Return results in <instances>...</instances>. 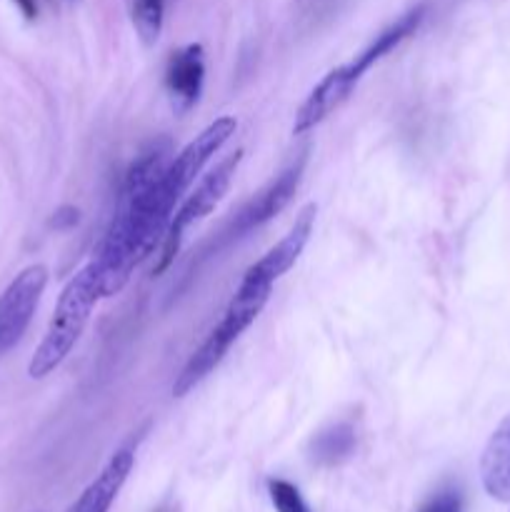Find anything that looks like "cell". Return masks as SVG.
<instances>
[{"label": "cell", "instance_id": "cell-3", "mask_svg": "<svg viewBox=\"0 0 510 512\" xmlns=\"http://www.w3.org/2000/svg\"><path fill=\"white\" fill-rule=\"evenodd\" d=\"M270 293H273V285H260V283L240 280L238 290H235L233 300H230L228 310H225V315L220 318V323L215 325L213 333L205 338V343L190 355L185 368L180 370V375L175 378L173 383L175 398H185L195 385L203 383V380L218 368L220 360H223L225 353L230 350V345L240 338V333H243V330L258 318L260 310L265 308Z\"/></svg>", "mask_w": 510, "mask_h": 512}, {"label": "cell", "instance_id": "cell-15", "mask_svg": "<svg viewBox=\"0 0 510 512\" xmlns=\"http://www.w3.org/2000/svg\"><path fill=\"white\" fill-rule=\"evenodd\" d=\"M163 0H135L133 20L140 40L145 45H153L163 30Z\"/></svg>", "mask_w": 510, "mask_h": 512}, {"label": "cell", "instance_id": "cell-20", "mask_svg": "<svg viewBox=\"0 0 510 512\" xmlns=\"http://www.w3.org/2000/svg\"><path fill=\"white\" fill-rule=\"evenodd\" d=\"M158 512H168V508H160V510H158Z\"/></svg>", "mask_w": 510, "mask_h": 512}, {"label": "cell", "instance_id": "cell-13", "mask_svg": "<svg viewBox=\"0 0 510 512\" xmlns=\"http://www.w3.org/2000/svg\"><path fill=\"white\" fill-rule=\"evenodd\" d=\"M423 18H425V5H415V8L408 10V13H405L403 18L395 20V23L390 25V28H385L383 33H380L378 38H375L373 43H370L368 48L363 50V53L355 55V58L348 63V68L353 70L355 78H358V80L363 78V75L368 73V70L373 68V65L378 63V60L383 58V55H388L390 50L398 48V45L403 43V40L408 38V35H413L415 30L420 28V23H423Z\"/></svg>", "mask_w": 510, "mask_h": 512}, {"label": "cell", "instance_id": "cell-18", "mask_svg": "<svg viewBox=\"0 0 510 512\" xmlns=\"http://www.w3.org/2000/svg\"><path fill=\"white\" fill-rule=\"evenodd\" d=\"M78 208H73V205H63V208H58L53 213V218H50V228L55 230H68L73 228L75 223H78Z\"/></svg>", "mask_w": 510, "mask_h": 512}, {"label": "cell", "instance_id": "cell-19", "mask_svg": "<svg viewBox=\"0 0 510 512\" xmlns=\"http://www.w3.org/2000/svg\"><path fill=\"white\" fill-rule=\"evenodd\" d=\"M13 3L18 5L20 13H23L28 20H33L35 15H38V5H35V0H13Z\"/></svg>", "mask_w": 510, "mask_h": 512}, {"label": "cell", "instance_id": "cell-9", "mask_svg": "<svg viewBox=\"0 0 510 512\" xmlns=\"http://www.w3.org/2000/svg\"><path fill=\"white\" fill-rule=\"evenodd\" d=\"M360 80L355 78L353 70L348 68V63L340 65V68L330 70L313 90L310 95L305 98V103L300 105V110L295 113V123H293V133L295 135H303L308 130H313L315 125L323 123L328 115H333L345 100L353 95L355 85Z\"/></svg>", "mask_w": 510, "mask_h": 512}, {"label": "cell", "instance_id": "cell-6", "mask_svg": "<svg viewBox=\"0 0 510 512\" xmlns=\"http://www.w3.org/2000/svg\"><path fill=\"white\" fill-rule=\"evenodd\" d=\"M48 285V268L30 265L15 275L13 283L0 295V355L18 345L38 310L40 295Z\"/></svg>", "mask_w": 510, "mask_h": 512}, {"label": "cell", "instance_id": "cell-7", "mask_svg": "<svg viewBox=\"0 0 510 512\" xmlns=\"http://www.w3.org/2000/svg\"><path fill=\"white\" fill-rule=\"evenodd\" d=\"M315 215H318V205H305L298 213V218H295L293 228L288 230V235H285L278 245H273L258 263L250 265V268L245 270L243 280L260 285H275V280H278L280 275H285L295 263H298L300 253H303L310 235H313Z\"/></svg>", "mask_w": 510, "mask_h": 512}, {"label": "cell", "instance_id": "cell-11", "mask_svg": "<svg viewBox=\"0 0 510 512\" xmlns=\"http://www.w3.org/2000/svg\"><path fill=\"white\" fill-rule=\"evenodd\" d=\"M133 465H135L133 450L130 448L118 450V453L108 460V465L100 470L98 478H95L93 483L80 493V498L75 500V503L65 512H108L110 505H113L115 498H118L120 490H123Z\"/></svg>", "mask_w": 510, "mask_h": 512}, {"label": "cell", "instance_id": "cell-4", "mask_svg": "<svg viewBox=\"0 0 510 512\" xmlns=\"http://www.w3.org/2000/svg\"><path fill=\"white\" fill-rule=\"evenodd\" d=\"M243 148H238L235 153L225 155L213 170H208V175H203V180L198 183V188L188 195V198L180 203V208L175 210L173 220H170L168 230H165L163 248H160L158 265H155V275L165 273L168 265L173 263L175 255H178L180 243H183V233L193 223H198L200 218L213 213L218 208V203L223 200V195L228 193L230 183H233V175L238 170L240 160H243Z\"/></svg>", "mask_w": 510, "mask_h": 512}, {"label": "cell", "instance_id": "cell-8", "mask_svg": "<svg viewBox=\"0 0 510 512\" xmlns=\"http://www.w3.org/2000/svg\"><path fill=\"white\" fill-rule=\"evenodd\" d=\"M305 160H308V153H300V158L295 163H290L273 183L268 185L265 190H260L253 200L243 208V213L238 215V220L233 223V235L250 233V230L260 228L263 223H268L270 218L280 213L285 205L293 200L295 190H298L300 178H303V170H305Z\"/></svg>", "mask_w": 510, "mask_h": 512}, {"label": "cell", "instance_id": "cell-5", "mask_svg": "<svg viewBox=\"0 0 510 512\" xmlns=\"http://www.w3.org/2000/svg\"><path fill=\"white\" fill-rule=\"evenodd\" d=\"M235 128H238V120L223 115V118L213 120L203 133L195 135L178 155H173V160H170L168 168L163 170L158 180V200L168 213H173L178 200L188 193V188L195 183L200 170L208 165V160L228 143Z\"/></svg>", "mask_w": 510, "mask_h": 512}, {"label": "cell", "instance_id": "cell-1", "mask_svg": "<svg viewBox=\"0 0 510 512\" xmlns=\"http://www.w3.org/2000/svg\"><path fill=\"white\" fill-rule=\"evenodd\" d=\"M170 163V143L160 140L130 165L120 188V203L110 228L95 253L93 265L100 278L103 298L120 293L135 265L148 258L165 238L173 215L165 213L155 198V185Z\"/></svg>", "mask_w": 510, "mask_h": 512}, {"label": "cell", "instance_id": "cell-17", "mask_svg": "<svg viewBox=\"0 0 510 512\" xmlns=\"http://www.w3.org/2000/svg\"><path fill=\"white\" fill-rule=\"evenodd\" d=\"M415 512H465L463 493L458 488H440L438 493L423 500Z\"/></svg>", "mask_w": 510, "mask_h": 512}, {"label": "cell", "instance_id": "cell-14", "mask_svg": "<svg viewBox=\"0 0 510 512\" xmlns=\"http://www.w3.org/2000/svg\"><path fill=\"white\" fill-rule=\"evenodd\" d=\"M358 445V435L350 423H335L330 428L320 430L313 440H310V460L323 468H335V465L345 463L350 455L355 453Z\"/></svg>", "mask_w": 510, "mask_h": 512}, {"label": "cell", "instance_id": "cell-16", "mask_svg": "<svg viewBox=\"0 0 510 512\" xmlns=\"http://www.w3.org/2000/svg\"><path fill=\"white\" fill-rule=\"evenodd\" d=\"M268 493L278 512H310L300 490L293 483H288V480H268Z\"/></svg>", "mask_w": 510, "mask_h": 512}, {"label": "cell", "instance_id": "cell-12", "mask_svg": "<svg viewBox=\"0 0 510 512\" xmlns=\"http://www.w3.org/2000/svg\"><path fill=\"white\" fill-rule=\"evenodd\" d=\"M480 483L498 503H510V415L500 420L480 455Z\"/></svg>", "mask_w": 510, "mask_h": 512}, {"label": "cell", "instance_id": "cell-10", "mask_svg": "<svg viewBox=\"0 0 510 512\" xmlns=\"http://www.w3.org/2000/svg\"><path fill=\"white\" fill-rule=\"evenodd\" d=\"M205 78V60L203 45L190 43L183 50L173 53L165 68V88L173 98L175 108L188 110L198 103L200 90H203Z\"/></svg>", "mask_w": 510, "mask_h": 512}, {"label": "cell", "instance_id": "cell-2", "mask_svg": "<svg viewBox=\"0 0 510 512\" xmlns=\"http://www.w3.org/2000/svg\"><path fill=\"white\" fill-rule=\"evenodd\" d=\"M100 298H103V293H100L98 270L90 260L60 293L53 318H50L48 330H45V338L40 340L28 365L30 378L43 380L45 375L53 373L68 358L70 350L75 348L78 338L83 335L90 313H93L95 303Z\"/></svg>", "mask_w": 510, "mask_h": 512}]
</instances>
